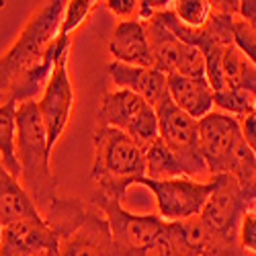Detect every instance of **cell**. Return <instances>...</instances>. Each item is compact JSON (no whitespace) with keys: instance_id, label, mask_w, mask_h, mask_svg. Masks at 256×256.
Returning <instances> with one entry per match:
<instances>
[{"instance_id":"6da1fadb","label":"cell","mask_w":256,"mask_h":256,"mask_svg":"<svg viewBox=\"0 0 256 256\" xmlns=\"http://www.w3.org/2000/svg\"><path fill=\"white\" fill-rule=\"evenodd\" d=\"M68 0H50L39 8L18 35L14 46L0 58V98L25 102L44 92L54 72L56 60L70 46L62 23Z\"/></svg>"},{"instance_id":"7a4b0ae2","label":"cell","mask_w":256,"mask_h":256,"mask_svg":"<svg viewBox=\"0 0 256 256\" xmlns=\"http://www.w3.org/2000/svg\"><path fill=\"white\" fill-rule=\"evenodd\" d=\"M14 154L20 166V186L29 193L39 211H46L58 199V178L52 172L50 140L37 100H25L16 104Z\"/></svg>"},{"instance_id":"3957f363","label":"cell","mask_w":256,"mask_h":256,"mask_svg":"<svg viewBox=\"0 0 256 256\" xmlns=\"http://www.w3.org/2000/svg\"><path fill=\"white\" fill-rule=\"evenodd\" d=\"M44 218L58 236L60 256H113L109 220L92 201L58 197Z\"/></svg>"},{"instance_id":"277c9868","label":"cell","mask_w":256,"mask_h":256,"mask_svg":"<svg viewBox=\"0 0 256 256\" xmlns=\"http://www.w3.org/2000/svg\"><path fill=\"white\" fill-rule=\"evenodd\" d=\"M92 180L98 199L121 201L132 184L146 178V150L117 127L96 125L92 134Z\"/></svg>"},{"instance_id":"5b68a950","label":"cell","mask_w":256,"mask_h":256,"mask_svg":"<svg viewBox=\"0 0 256 256\" xmlns=\"http://www.w3.org/2000/svg\"><path fill=\"white\" fill-rule=\"evenodd\" d=\"M199 134L209 174H234L248 190L256 178V154L244 142L240 119L213 109L199 121Z\"/></svg>"},{"instance_id":"8992f818","label":"cell","mask_w":256,"mask_h":256,"mask_svg":"<svg viewBox=\"0 0 256 256\" xmlns=\"http://www.w3.org/2000/svg\"><path fill=\"white\" fill-rule=\"evenodd\" d=\"M96 125L117 127V130L130 136L142 150H148L160 138L156 109L136 92L125 88H117L102 94Z\"/></svg>"},{"instance_id":"52a82bcc","label":"cell","mask_w":256,"mask_h":256,"mask_svg":"<svg viewBox=\"0 0 256 256\" xmlns=\"http://www.w3.org/2000/svg\"><path fill=\"white\" fill-rule=\"evenodd\" d=\"M156 113H158L160 140L174 152V156L184 168V174L186 176L209 174L201 146L199 121L180 111L172 102V98L158 106Z\"/></svg>"},{"instance_id":"ba28073f","label":"cell","mask_w":256,"mask_h":256,"mask_svg":"<svg viewBox=\"0 0 256 256\" xmlns=\"http://www.w3.org/2000/svg\"><path fill=\"white\" fill-rule=\"evenodd\" d=\"M140 184L152 190L158 205V216L164 222H184L188 218L201 216L209 195L216 188V176H211L207 182H197L190 176L168 180L144 178Z\"/></svg>"},{"instance_id":"9c48e42d","label":"cell","mask_w":256,"mask_h":256,"mask_svg":"<svg viewBox=\"0 0 256 256\" xmlns=\"http://www.w3.org/2000/svg\"><path fill=\"white\" fill-rule=\"evenodd\" d=\"M252 205L254 203L248 199L236 176L220 174L216 176V188L201 211V220L218 236L226 240H238L240 222Z\"/></svg>"},{"instance_id":"30bf717a","label":"cell","mask_w":256,"mask_h":256,"mask_svg":"<svg viewBox=\"0 0 256 256\" xmlns=\"http://www.w3.org/2000/svg\"><path fill=\"white\" fill-rule=\"evenodd\" d=\"M68 48H64L62 54L56 60L54 72L46 84L44 92H41V100H37L41 119H44L48 140H50V150H54V146L60 142L64 136L72 115L74 106V88L68 76Z\"/></svg>"},{"instance_id":"8fae6325","label":"cell","mask_w":256,"mask_h":256,"mask_svg":"<svg viewBox=\"0 0 256 256\" xmlns=\"http://www.w3.org/2000/svg\"><path fill=\"white\" fill-rule=\"evenodd\" d=\"M2 256H60V242L46 218L2 226Z\"/></svg>"},{"instance_id":"7c38bea8","label":"cell","mask_w":256,"mask_h":256,"mask_svg":"<svg viewBox=\"0 0 256 256\" xmlns=\"http://www.w3.org/2000/svg\"><path fill=\"white\" fill-rule=\"evenodd\" d=\"M109 74L117 88L132 90L142 96L150 106L158 109L170 100L168 90V74L156 68H142V66H127L121 62L109 64Z\"/></svg>"},{"instance_id":"4fadbf2b","label":"cell","mask_w":256,"mask_h":256,"mask_svg":"<svg viewBox=\"0 0 256 256\" xmlns=\"http://www.w3.org/2000/svg\"><path fill=\"white\" fill-rule=\"evenodd\" d=\"M109 52L115 62L127 64V66L154 68V58L146 33V20H119L109 39Z\"/></svg>"},{"instance_id":"5bb4252c","label":"cell","mask_w":256,"mask_h":256,"mask_svg":"<svg viewBox=\"0 0 256 256\" xmlns=\"http://www.w3.org/2000/svg\"><path fill=\"white\" fill-rule=\"evenodd\" d=\"M168 90H170V98H172V102L178 109L197 121H201L205 115H209L216 109V104H213V88L207 78L170 74Z\"/></svg>"},{"instance_id":"9a60e30c","label":"cell","mask_w":256,"mask_h":256,"mask_svg":"<svg viewBox=\"0 0 256 256\" xmlns=\"http://www.w3.org/2000/svg\"><path fill=\"white\" fill-rule=\"evenodd\" d=\"M41 216L44 213L37 209L27 190L20 186L18 178L12 176L0 160V222L2 226L23 220H35Z\"/></svg>"},{"instance_id":"2e32d148","label":"cell","mask_w":256,"mask_h":256,"mask_svg":"<svg viewBox=\"0 0 256 256\" xmlns=\"http://www.w3.org/2000/svg\"><path fill=\"white\" fill-rule=\"evenodd\" d=\"M146 33H148V44H150V52L154 58V68L168 76L174 74L182 41L158 16L146 20Z\"/></svg>"},{"instance_id":"e0dca14e","label":"cell","mask_w":256,"mask_h":256,"mask_svg":"<svg viewBox=\"0 0 256 256\" xmlns=\"http://www.w3.org/2000/svg\"><path fill=\"white\" fill-rule=\"evenodd\" d=\"M222 70H224L226 88H240V90H250L256 94V66L236 46V41H234L232 46H228V50L224 54Z\"/></svg>"},{"instance_id":"ac0fdd59","label":"cell","mask_w":256,"mask_h":256,"mask_svg":"<svg viewBox=\"0 0 256 256\" xmlns=\"http://www.w3.org/2000/svg\"><path fill=\"white\" fill-rule=\"evenodd\" d=\"M186 176L184 168L174 156V152L158 138L150 148L146 150V178L150 180H168Z\"/></svg>"},{"instance_id":"d6986e66","label":"cell","mask_w":256,"mask_h":256,"mask_svg":"<svg viewBox=\"0 0 256 256\" xmlns=\"http://www.w3.org/2000/svg\"><path fill=\"white\" fill-rule=\"evenodd\" d=\"M14 138H16V102L6 100L0 104V160L6 170L18 178L20 166L14 154Z\"/></svg>"},{"instance_id":"ffe728a7","label":"cell","mask_w":256,"mask_h":256,"mask_svg":"<svg viewBox=\"0 0 256 256\" xmlns=\"http://www.w3.org/2000/svg\"><path fill=\"white\" fill-rule=\"evenodd\" d=\"M168 10L174 14V18L180 25H184L188 29L205 27L213 14L209 0H172V4H170Z\"/></svg>"},{"instance_id":"44dd1931","label":"cell","mask_w":256,"mask_h":256,"mask_svg":"<svg viewBox=\"0 0 256 256\" xmlns=\"http://www.w3.org/2000/svg\"><path fill=\"white\" fill-rule=\"evenodd\" d=\"M254 98H256L254 92L240 90V88H226L222 92H213V104H216V109L236 117V119H242L254 111Z\"/></svg>"},{"instance_id":"7402d4cb","label":"cell","mask_w":256,"mask_h":256,"mask_svg":"<svg viewBox=\"0 0 256 256\" xmlns=\"http://www.w3.org/2000/svg\"><path fill=\"white\" fill-rule=\"evenodd\" d=\"M174 74L193 76V78H207V62H205L203 52L197 46H190V44H184V41H182Z\"/></svg>"},{"instance_id":"603a6c76","label":"cell","mask_w":256,"mask_h":256,"mask_svg":"<svg viewBox=\"0 0 256 256\" xmlns=\"http://www.w3.org/2000/svg\"><path fill=\"white\" fill-rule=\"evenodd\" d=\"M98 0H68L66 4V12H64V23H62V31L64 35H70L74 29H78L84 18H86L92 10V6Z\"/></svg>"},{"instance_id":"cb8c5ba5","label":"cell","mask_w":256,"mask_h":256,"mask_svg":"<svg viewBox=\"0 0 256 256\" xmlns=\"http://www.w3.org/2000/svg\"><path fill=\"white\" fill-rule=\"evenodd\" d=\"M234 39H236V46L250 58V62L256 66V27L248 25L246 20H242L240 16H234Z\"/></svg>"},{"instance_id":"d4e9b609","label":"cell","mask_w":256,"mask_h":256,"mask_svg":"<svg viewBox=\"0 0 256 256\" xmlns=\"http://www.w3.org/2000/svg\"><path fill=\"white\" fill-rule=\"evenodd\" d=\"M238 240L242 250L256 254V209L250 207L244 218L240 222V230H238Z\"/></svg>"},{"instance_id":"484cf974","label":"cell","mask_w":256,"mask_h":256,"mask_svg":"<svg viewBox=\"0 0 256 256\" xmlns=\"http://www.w3.org/2000/svg\"><path fill=\"white\" fill-rule=\"evenodd\" d=\"M104 2L106 8L121 20L140 18V0H104Z\"/></svg>"},{"instance_id":"4316f807","label":"cell","mask_w":256,"mask_h":256,"mask_svg":"<svg viewBox=\"0 0 256 256\" xmlns=\"http://www.w3.org/2000/svg\"><path fill=\"white\" fill-rule=\"evenodd\" d=\"M240 130L244 136V142L248 144V148L256 154V111L248 113L246 117L240 119Z\"/></svg>"},{"instance_id":"83f0119b","label":"cell","mask_w":256,"mask_h":256,"mask_svg":"<svg viewBox=\"0 0 256 256\" xmlns=\"http://www.w3.org/2000/svg\"><path fill=\"white\" fill-rule=\"evenodd\" d=\"M213 12L228 14V16H238L240 12V0H209Z\"/></svg>"},{"instance_id":"f1b7e54d","label":"cell","mask_w":256,"mask_h":256,"mask_svg":"<svg viewBox=\"0 0 256 256\" xmlns=\"http://www.w3.org/2000/svg\"><path fill=\"white\" fill-rule=\"evenodd\" d=\"M238 16L246 20L248 25L256 27V0H240V12Z\"/></svg>"},{"instance_id":"f546056e","label":"cell","mask_w":256,"mask_h":256,"mask_svg":"<svg viewBox=\"0 0 256 256\" xmlns=\"http://www.w3.org/2000/svg\"><path fill=\"white\" fill-rule=\"evenodd\" d=\"M246 195H248V199H250L252 203H256V178H254V182L250 184V188L246 190Z\"/></svg>"},{"instance_id":"4dcf8cb0","label":"cell","mask_w":256,"mask_h":256,"mask_svg":"<svg viewBox=\"0 0 256 256\" xmlns=\"http://www.w3.org/2000/svg\"><path fill=\"white\" fill-rule=\"evenodd\" d=\"M0 242H2V222H0Z\"/></svg>"},{"instance_id":"1f68e13d","label":"cell","mask_w":256,"mask_h":256,"mask_svg":"<svg viewBox=\"0 0 256 256\" xmlns=\"http://www.w3.org/2000/svg\"><path fill=\"white\" fill-rule=\"evenodd\" d=\"M254 111H256V98H254Z\"/></svg>"},{"instance_id":"d6a6232c","label":"cell","mask_w":256,"mask_h":256,"mask_svg":"<svg viewBox=\"0 0 256 256\" xmlns=\"http://www.w3.org/2000/svg\"><path fill=\"white\" fill-rule=\"evenodd\" d=\"M0 256H2V252H0Z\"/></svg>"}]
</instances>
